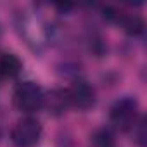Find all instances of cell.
<instances>
[{
	"instance_id": "6da1fadb",
	"label": "cell",
	"mask_w": 147,
	"mask_h": 147,
	"mask_svg": "<svg viewBox=\"0 0 147 147\" xmlns=\"http://www.w3.org/2000/svg\"><path fill=\"white\" fill-rule=\"evenodd\" d=\"M18 30L19 35L24 38L26 45L35 52L43 50L52 38V30L36 14H21L18 18Z\"/></svg>"
},
{
	"instance_id": "7a4b0ae2",
	"label": "cell",
	"mask_w": 147,
	"mask_h": 147,
	"mask_svg": "<svg viewBox=\"0 0 147 147\" xmlns=\"http://www.w3.org/2000/svg\"><path fill=\"white\" fill-rule=\"evenodd\" d=\"M137 119H138V102L135 97L126 95V97L118 99L109 111V121L119 131L131 130Z\"/></svg>"
},
{
	"instance_id": "3957f363",
	"label": "cell",
	"mask_w": 147,
	"mask_h": 147,
	"mask_svg": "<svg viewBox=\"0 0 147 147\" xmlns=\"http://www.w3.org/2000/svg\"><path fill=\"white\" fill-rule=\"evenodd\" d=\"M14 106L26 113V114H31V113H36L38 109L43 107V100H45V94L42 90L40 85H36L35 82H21L16 90H14Z\"/></svg>"
},
{
	"instance_id": "277c9868",
	"label": "cell",
	"mask_w": 147,
	"mask_h": 147,
	"mask_svg": "<svg viewBox=\"0 0 147 147\" xmlns=\"http://www.w3.org/2000/svg\"><path fill=\"white\" fill-rule=\"evenodd\" d=\"M42 125L33 116L21 118L11 130V140L16 147H33L42 138Z\"/></svg>"
},
{
	"instance_id": "5b68a950",
	"label": "cell",
	"mask_w": 147,
	"mask_h": 147,
	"mask_svg": "<svg viewBox=\"0 0 147 147\" xmlns=\"http://www.w3.org/2000/svg\"><path fill=\"white\" fill-rule=\"evenodd\" d=\"M67 99H69V106L76 107L80 111H88L95 106V90L94 87L85 82V80H76L67 90Z\"/></svg>"
},
{
	"instance_id": "8992f818",
	"label": "cell",
	"mask_w": 147,
	"mask_h": 147,
	"mask_svg": "<svg viewBox=\"0 0 147 147\" xmlns=\"http://www.w3.org/2000/svg\"><path fill=\"white\" fill-rule=\"evenodd\" d=\"M23 69V61L12 54L4 52L0 54V78H16Z\"/></svg>"
},
{
	"instance_id": "52a82bcc",
	"label": "cell",
	"mask_w": 147,
	"mask_h": 147,
	"mask_svg": "<svg viewBox=\"0 0 147 147\" xmlns=\"http://www.w3.org/2000/svg\"><path fill=\"white\" fill-rule=\"evenodd\" d=\"M43 106L49 107V113L52 114H62L66 113V109L69 107V99H67V92L66 90H52L49 95H45Z\"/></svg>"
},
{
	"instance_id": "ba28073f",
	"label": "cell",
	"mask_w": 147,
	"mask_h": 147,
	"mask_svg": "<svg viewBox=\"0 0 147 147\" xmlns=\"http://www.w3.org/2000/svg\"><path fill=\"white\" fill-rule=\"evenodd\" d=\"M116 24H119L128 35H133V36L142 35V33H144V28H145L144 19H142L140 16L126 14V12H123V11H121V14H119V18H118Z\"/></svg>"
},
{
	"instance_id": "9c48e42d",
	"label": "cell",
	"mask_w": 147,
	"mask_h": 147,
	"mask_svg": "<svg viewBox=\"0 0 147 147\" xmlns=\"http://www.w3.org/2000/svg\"><path fill=\"white\" fill-rule=\"evenodd\" d=\"M90 144H92V147H116V138L111 130L100 128V130L94 131Z\"/></svg>"
},
{
	"instance_id": "30bf717a",
	"label": "cell",
	"mask_w": 147,
	"mask_h": 147,
	"mask_svg": "<svg viewBox=\"0 0 147 147\" xmlns=\"http://www.w3.org/2000/svg\"><path fill=\"white\" fill-rule=\"evenodd\" d=\"M133 135H135V140L138 145H144L145 144V119L140 118V121H137L133 125Z\"/></svg>"
},
{
	"instance_id": "8fae6325",
	"label": "cell",
	"mask_w": 147,
	"mask_h": 147,
	"mask_svg": "<svg viewBox=\"0 0 147 147\" xmlns=\"http://www.w3.org/2000/svg\"><path fill=\"white\" fill-rule=\"evenodd\" d=\"M4 135V119H2V114H0V138Z\"/></svg>"
},
{
	"instance_id": "7c38bea8",
	"label": "cell",
	"mask_w": 147,
	"mask_h": 147,
	"mask_svg": "<svg viewBox=\"0 0 147 147\" xmlns=\"http://www.w3.org/2000/svg\"><path fill=\"white\" fill-rule=\"evenodd\" d=\"M0 80H2V78H0Z\"/></svg>"
}]
</instances>
